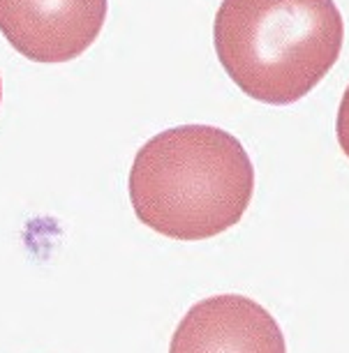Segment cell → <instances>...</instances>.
<instances>
[{"instance_id": "8992f818", "label": "cell", "mask_w": 349, "mask_h": 353, "mask_svg": "<svg viewBox=\"0 0 349 353\" xmlns=\"http://www.w3.org/2000/svg\"><path fill=\"white\" fill-rule=\"evenodd\" d=\"M0 99H3V83H0Z\"/></svg>"}, {"instance_id": "5b68a950", "label": "cell", "mask_w": 349, "mask_h": 353, "mask_svg": "<svg viewBox=\"0 0 349 353\" xmlns=\"http://www.w3.org/2000/svg\"><path fill=\"white\" fill-rule=\"evenodd\" d=\"M335 134H338V143L342 152L349 157V85H347L345 95H342L338 118H335Z\"/></svg>"}, {"instance_id": "3957f363", "label": "cell", "mask_w": 349, "mask_h": 353, "mask_svg": "<svg viewBox=\"0 0 349 353\" xmlns=\"http://www.w3.org/2000/svg\"><path fill=\"white\" fill-rule=\"evenodd\" d=\"M109 0H0V32L32 63H67L95 42Z\"/></svg>"}, {"instance_id": "6da1fadb", "label": "cell", "mask_w": 349, "mask_h": 353, "mask_svg": "<svg viewBox=\"0 0 349 353\" xmlns=\"http://www.w3.org/2000/svg\"><path fill=\"white\" fill-rule=\"evenodd\" d=\"M127 190L134 215L149 229L173 241H206L245 215L254 166L229 132L180 125L137 150Z\"/></svg>"}, {"instance_id": "277c9868", "label": "cell", "mask_w": 349, "mask_h": 353, "mask_svg": "<svg viewBox=\"0 0 349 353\" xmlns=\"http://www.w3.org/2000/svg\"><path fill=\"white\" fill-rule=\"evenodd\" d=\"M169 353H287V342L266 307L238 293H223L187 310Z\"/></svg>"}, {"instance_id": "7a4b0ae2", "label": "cell", "mask_w": 349, "mask_h": 353, "mask_svg": "<svg viewBox=\"0 0 349 353\" xmlns=\"http://www.w3.org/2000/svg\"><path fill=\"white\" fill-rule=\"evenodd\" d=\"M213 39L223 70L247 97L287 106L338 63L345 21L333 0H223Z\"/></svg>"}]
</instances>
